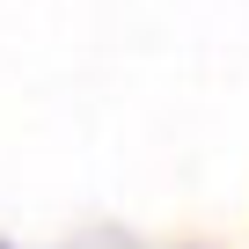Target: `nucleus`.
Wrapping results in <instances>:
<instances>
[{"label": "nucleus", "mask_w": 249, "mask_h": 249, "mask_svg": "<svg viewBox=\"0 0 249 249\" xmlns=\"http://www.w3.org/2000/svg\"><path fill=\"white\" fill-rule=\"evenodd\" d=\"M0 249H8V242H0Z\"/></svg>", "instance_id": "f257e3e1"}]
</instances>
